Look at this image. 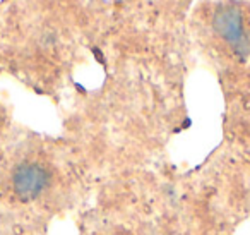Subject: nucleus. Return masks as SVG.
<instances>
[{
  "mask_svg": "<svg viewBox=\"0 0 250 235\" xmlns=\"http://www.w3.org/2000/svg\"><path fill=\"white\" fill-rule=\"evenodd\" d=\"M212 28L240 59H247L250 55V38L247 36L242 14L236 7L225 5L216 9L212 16Z\"/></svg>",
  "mask_w": 250,
  "mask_h": 235,
  "instance_id": "7ed1b4c3",
  "label": "nucleus"
},
{
  "mask_svg": "<svg viewBox=\"0 0 250 235\" xmlns=\"http://www.w3.org/2000/svg\"><path fill=\"white\" fill-rule=\"evenodd\" d=\"M79 235H161L156 218L134 199L118 194L103 208L84 214Z\"/></svg>",
  "mask_w": 250,
  "mask_h": 235,
  "instance_id": "f03ea898",
  "label": "nucleus"
},
{
  "mask_svg": "<svg viewBox=\"0 0 250 235\" xmlns=\"http://www.w3.org/2000/svg\"><path fill=\"white\" fill-rule=\"evenodd\" d=\"M0 235H46V234H28V232H11V230H0Z\"/></svg>",
  "mask_w": 250,
  "mask_h": 235,
  "instance_id": "20e7f679",
  "label": "nucleus"
},
{
  "mask_svg": "<svg viewBox=\"0 0 250 235\" xmlns=\"http://www.w3.org/2000/svg\"><path fill=\"white\" fill-rule=\"evenodd\" d=\"M76 168L46 142L14 134L0 107V230L46 234L84 196Z\"/></svg>",
  "mask_w": 250,
  "mask_h": 235,
  "instance_id": "f257e3e1",
  "label": "nucleus"
}]
</instances>
